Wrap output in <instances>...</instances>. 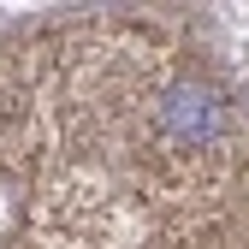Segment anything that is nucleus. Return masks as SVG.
<instances>
[{
    "label": "nucleus",
    "instance_id": "f257e3e1",
    "mask_svg": "<svg viewBox=\"0 0 249 249\" xmlns=\"http://www.w3.org/2000/svg\"><path fill=\"white\" fill-rule=\"evenodd\" d=\"M160 131L184 148H202L226 131V95L202 77H178L166 95H160Z\"/></svg>",
    "mask_w": 249,
    "mask_h": 249
}]
</instances>
